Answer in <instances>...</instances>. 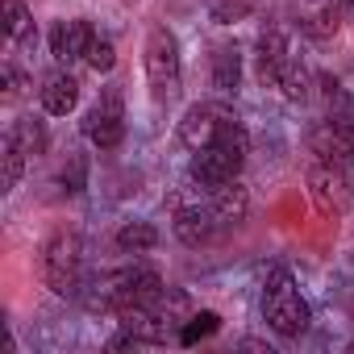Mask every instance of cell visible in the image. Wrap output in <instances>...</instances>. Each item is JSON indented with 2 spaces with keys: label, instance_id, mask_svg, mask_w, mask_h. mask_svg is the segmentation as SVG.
Returning a JSON list of instances; mask_svg holds the SVG:
<instances>
[{
  "label": "cell",
  "instance_id": "4",
  "mask_svg": "<svg viewBox=\"0 0 354 354\" xmlns=\"http://www.w3.org/2000/svg\"><path fill=\"white\" fill-rule=\"evenodd\" d=\"M42 275L59 296H75L84 275V242L75 234H55L42 250Z\"/></svg>",
  "mask_w": 354,
  "mask_h": 354
},
{
  "label": "cell",
  "instance_id": "19",
  "mask_svg": "<svg viewBox=\"0 0 354 354\" xmlns=\"http://www.w3.org/2000/svg\"><path fill=\"white\" fill-rule=\"evenodd\" d=\"M275 88H279V92H283L288 100H308L313 75H308V67H304V63L288 59V63H283V71H279V80H275Z\"/></svg>",
  "mask_w": 354,
  "mask_h": 354
},
{
  "label": "cell",
  "instance_id": "7",
  "mask_svg": "<svg viewBox=\"0 0 354 354\" xmlns=\"http://www.w3.org/2000/svg\"><path fill=\"white\" fill-rule=\"evenodd\" d=\"M217 234H221V225H217L213 209L205 205V188H201L196 205H180V201H175V238H180L184 246H205Z\"/></svg>",
  "mask_w": 354,
  "mask_h": 354
},
{
  "label": "cell",
  "instance_id": "3",
  "mask_svg": "<svg viewBox=\"0 0 354 354\" xmlns=\"http://www.w3.org/2000/svg\"><path fill=\"white\" fill-rule=\"evenodd\" d=\"M146 80L154 100H175L180 96V80H184V63H180V38L167 26H154L146 38Z\"/></svg>",
  "mask_w": 354,
  "mask_h": 354
},
{
  "label": "cell",
  "instance_id": "2",
  "mask_svg": "<svg viewBox=\"0 0 354 354\" xmlns=\"http://www.w3.org/2000/svg\"><path fill=\"white\" fill-rule=\"evenodd\" d=\"M263 321L283 337H300L313 325V308L300 296L292 271H271L267 275V283H263Z\"/></svg>",
  "mask_w": 354,
  "mask_h": 354
},
{
  "label": "cell",
  "instance_id": "1",
  "mask_svg": "<svg viewBox=\"0 0 354 354\" xmlns=\"http://www.w3.org/2000/svg\"><path fill=\"white\" fill-rule=\"evenodd\" d=\"M180 142L188 146V150H205V146H225V150H234V154H250V133H246V125L230 113V109H221V104H192L188 113H184V121H180Z\"/></svg>",
  "mask_w": 354,
  "mask_h": 354
},
{
  "label": "cell",
  "instance_id": "16",
  "mask_svg": "<svg viewBox=\"0 0 354 354\" xmlns=\"http://www.w3.org/2000/svg\"><path fill=\"white\" fill-rule=\"evenodd\" d=\"M5 34H9V42H17V46H34V17H30V9L21 5V0H5Z\"/></svg>",
  "mask_w": 354,
  "mask_h": 354
},
{
  "label": "cell",
  "instance_id": "15",
  "mask_svg": "<svg viewBox=\"0 0 354 354\" xmlns=\"http://www.w3.org/2000/svg\"><path fill=\"white\" fill-rule=\"evenodd\" d=\"M9 142L26 154V158H38V154H46V146H50V133H46V121L42 117H21L13 129H9Z\"/></svg>",
  "mask_w": 354,
  "mask_h": 354
},
{
  "label": "cell",
  "instance_id": "20",
  "mask_svg": "<svg viewBox=\"0 0 354 354\" xmlns=\"http://www.w3.org/2000/svg\"><path fill=\"white\" fill-rule=\"evenodd\" d=\"M217 329H221V317L209 313V308H201V313H192V317L184 321V329H180V346H196L201 337H213Z\"/></svg>",
  "mask_w": 354,
  "mask_h": 354
},
{
  "label": "cell",
  "instance_id": "24",
  "mask_svg": "<svg viewBox=\"0 0 354 354\" xmlns=\"http://www.w3.org/2000/svg\"><path fill=\"white\" fill-rule=\"evenodd\" d=\"M84 175H88V167H84V158L75 154V158L63 167V184H67V192H84Z\"/></svg>",
  "mask_w": 354,
  "mask_h": 354
},
{
  "label": "cell",
  "instance_id": "10",
  "mask_svg": "<svg viewBox=\"0 0 354 354\" xmlns=\"http://www.w3.org/2000/svg\"><path fill=\"white\" fill-rule=\"evenodd\" d=\"M346 188H350V184H346V171H337V162H325V158H321V162L308 171V192H313V201H317L321 213H337Z\"/></svg>",
  "mask_w": 354,
  "mask_h": 354
},
{
  "label": "cell",
  "instance_id": "5",
  "mask_svg": "<svg viewBox=\"0 0 354 354\" xmlns=\"http://www.w3.org/2000/svg\"><path fill=\"white\" fill-rule=\"evenodd\" d=\"M242 154H234V150H225V146H205V150H192V167H188V175H192V184L196 188H221V184H230V180H238V171H242Z\"/></svg>",
  "mask_w": 354,
  "mask_h": 354
},
{
  "label": "cell",
  "instance_id": "23",
  "mask_svg": "<svg viewBox=\"0 0 354 354\" xmlns=\"http://www.w3.org/2000/svg\"><path fill=\"white\" fill-rule=\"evenodd\" d=\"M0 158H5V175H0V188H5V192H13L30 158H26V154H21V150H17V146L9 142V138H5V154H0Z\"/></svg>",
  "mask_w": 354,
  "mask_h": 354
},
{
  "label": "cell",
  "instance_id": "11",
  "mask_svg": "<svg viewBox=\"0 0 354 354\" xmlns=\"http://www.w3.org/2000/svg\"><path fill=\"white\" fill-rule=\"evenodd\" d=\"M288 59H292V55H288V38H283V30H263L259 42H254V67H259V80H263V84H275Z\"/></svg>",
  "mask_w": 354,
  "mask_h": 354
},
{
  "label": "cell",
  "instance_id": "8",
  "mask_svg": "<svg viewBox=\"0 0 354 354\" xmlns=\"http://www.w3.org/2000/svg\"><path fill=\"white\" fill-rule=\"evenodd\" d=\"M84 138H88L92 146H100V150L121 146V138H125V117H121V100H117V96H109V100H100L96 109H88V117H84Z\"/></svg>",
  "mask_w": 354,
  "mask_h": 354
},
{
  "label": "cell",
  "instance_id": "21",
  "mask_svg": "<svg viewBox=\"0 0 354 354\" xmlns=\"http://www.w3.org/2000/svg\"><path fill=\"white\" fill-rule=\"evenodd\" d=\"M84 63H88L92 71L109 75V71L117 67V50H113V42H109L104 34H92V42H88V55H84Z\"/></svg>",
  "mask_w": 354,
  "mask_h": 354
},
{
  "label": "cell",
  "instance_id": "17",
  "mask_svg": "<svg viewBox=\"0 0 354 354\" xmlns=\"http://www.w3.org/2000/svg\"><path fill=\"white\" fill-rule=\"evenodd\" d=\"M337 13H342L337 0H321L317 9H308V13L300 17V26H304L308 38H333V34H337Z\"/></svg>",
  "mask_w": 354,
  "mask_h": 354
},
{
  "label": "cell",
  "instance_id": "22",
  "mask_svg": "<svg viewBox=\"0 0 354 354\" xmlns=\"http://www.w3.org/2000/svg\"><path fill=\"white\" fill-rule=\"evenodd\" d=\"M250 13H254V0H213V21H217V26L246 21Z\"/></svg>",
  "mask_w": 354,
  "mask_h": 354
},
{
  "label": "cell",
  "instance_id": "9",
  "mask_svg": "<svg viewBox=\"0 0 354 354\" xmlns=\"http://www.w3.org/2000/svg\"><path fill=\"white\" fill-rule=\"evenodd\" d=\"M205 205L213 209V217H217L221 230H234V225H242L246 213H250V192H246L238 180H230V184H221V188H209V192H205Z\"/></svg>",
  "mask_w": 354,
  "mask_h": 354
},
{
  "label": "cell",
  "instance_id": "18",
  "mask_svg": "<svg viewBox=\"0 0 354 354\" xmlns=\"http://www.w3.org/2000/svg\"><path fill=\"white\" fill-rule=\"evenodd\" d=\"M117 246L129 250V254H146V250L158 246V230H154L150 221H125V225L117 230Z\"/></svg>",
  "mask_w": 354,
  "mask_h": 354
},
{
  "label": "cell",
  "instance_id": "12",
  "mask_svg": "<svg viewBox=\"0 0 354 354\" xmlns=\"http://www.w3.org/2000/svg\"><path fill=\"white\" fill-rule=\"evenodd\" d=\"M88 42H92L88 21H59V26L50 30V55H55L59 63L84 59V55H88Z\"/></svg>",
  "mask_w": 354,
  "mask_h": 354
},
{
  "label": "cell",
  "instance_id": "28",
  "mask_svg": "<svg viewBox=\"0 0 354 354\" xmlns=\"http://www.w3.org/2000/svg\"><path fill=\"white\" fill-rule=\"evenodd\" d=\"M121 5H142V0H121Z\"/></svg>",
  "mask_w": 354,
  "mask_h": 354
},
{
  "label": "cell",
  "instance_id": "25",
  "mask_svg": "<svg viewBox=\"0 0 354 354\" xmlns=\"http://www.w3.org/2000/svg\"><path fill=\"white\" fill-rule=\"evenodd\" d=\"M21 92V75L13 67H5V96H17Z\"/></svg>",
  "mask_w": 354,
  "mask_h": 354
},
{
  "label": "cell",
  "instance_id": "6",
  "mask_svg": "<svg viewBox=\"0 0 354 354\" xmlns=\"http://www.w3.org/2000/svg\"><path fill=\"white\" fill-rule=\"evenodd\" d=\"M308 142H313V154H317V158H325V162H346V158L354 154V113H350V109L333 113L325 125L313 129Z\"/></svg>",
  "mask_w": 354,
  "mask_h": 354
},
{
  "label": "cell",
  "instance_id": "13",
  "mask_svg": "<svg viewBox=\"0 0 354 354\" xmlns=\"http://www.w3.org/2000/svg\"><path fill=\"white\" fill-rule=\"evenodd\" d=\"M75 104H80V80L67 75V71H55V75L42 84V109H46L50 117H67Z\"/></svg>",
  "mask_w": 354,
  "mask_h": 354
},
{
  "label": "cell",
  "instance_id": "14",
  "mask_svg": "<svg viewBox=\"0 0 354 354\" xmlns=\"http://www.w3.org/2000/svg\"><path fill=\"white\" fill-rule=\"evenodd\" d=\"M242 84V50L238 46H217L213 50V88L221 96H234Z\"/></svg>",
  "mask_w": 354,
  "mask_h": 354
},
{
  "label": "cell",
  "instance_id": "26",
  "mask_svg": "<svg viewBox=\"0 0 354 354\" xmlns=\"http://www.w3.org/2000/svg\"><path fill=\"white\" fill-rule=\"evenodd\" d=\"M346 184H350V192H354V154L346 158Z\"/></svg>",
  "mask_w": 354,
  "mask_h": 354
},
{
  "label": "cell",
  "instance_id": "27",
  "mask_svg": "<svg viewBox=\"0 0 354 354\" xmlns=\"http://www.w3.org/2000/svg\"><path fill=\"white\" fill-rule=\"evenodd\" d=\"M337 5H342V9H354V0H337Z\"/></svg>",
  "mask_w": 354,
  "mask_h": 354
}]
</instances>
